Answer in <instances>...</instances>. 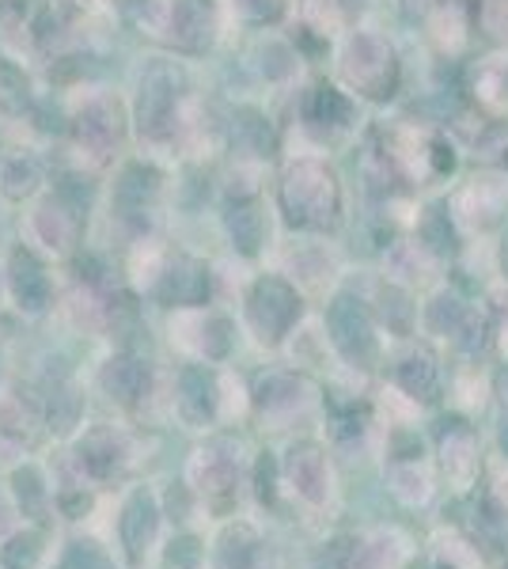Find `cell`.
Here are the masks:
<instances>
[{"instance_id":"6da1fadb","label":"cell","mask_w":508,"mask_h":569,"mask_svg":"<svg viewBox=\"0 0 508 569\" xmlns=\"http://www.w3.org/2000/svg\"><path fill=\"white\" fill-rule=\"evenodd\" d=\"M289 482L297 490V498H303L308 505H322L330 493V467L316 448H300L289 460Z\"/></svg>"},{"instance_id":"7a4b0ae2","label":"cell","mask_w":508,"mask_h":569,"mask_svg":"<svg viewBox=\"0 0 508 569\" xmlns=\"http://www.w3.org/2000/svg\"><path fill=\"white\" fill-rule=\"evenodd\" d=\"M156 520H160V512H156V501L149 493H133L122 512V543L133 558H141L149 543L156 539Z\"/></svg>"},{"instance_id":"3957f363","label":"cell","mask_w":508,"mask_h":569,"mask_svg":"<svg viewBox=\"0 0 508 569\" xmlns=\"http://www.w3.org/2000/svg\"><path fill=\"white\" fill-rule=\"evenodd\" d=\"M330 330H335V342L349 357L372 350V330H368L365 311H360L353 300H338V305L330 308Z\"/></svg>"},{"instance_id":"277c9868","label":"cell","mask_w":508,"mask_h":569,"mask_svg":"<svg viewBox=\"0 0 508 569\" xmlns=\"http://www.w3.org/2000/svg\"><path fill=\"white\" fill-rule=\"evenodd\" d=\"M292 316H297V300H292V292L281 281H266L255 292V319L262 330H270V338L281 335L292 323Z\"/></svg>"},{"instance_id":"5b68a950","label":"cell","mask_w":508,"mask_h":569,"mask_svg":"<svg viewBox=\"0 0 508 569\" xmlns=\"http://www.w3.org/2000/svg\"><path fill=\"white\" fill-rule=\"evenodd\" d=\"M190 479L198 482V490L206 493L212 505L228 501L236 490V467L228 460H220L217 452H198V460L190 467Z\"/></svg>"},{"instance_id":"8992f818","label":"cell","mask_w":508,"mask_h":569,"mask_svg":"<svg viewBox=\"0 0 508 569\" xmlns=\"http://www.w3.org/2000/svg\"><path fill=\"white\" fill-rule=\"evenodd\" d=\"M217 569H258V539L251 528H232L220 536L217 543V558H212Z\"/></svg>"},{"instance_id":"52a82bcc","label":"cell","mask_w":508,"mask_h":569,"mask_svg":"<svg viewBox=\"0 0 508 569\" xmlns=\"http://www.w3.org/2000/svg\"><path fill=\"white\" fill-rule=\"evenodd\" d=\"M80 463H84L91 479H110L118 471V463H122V445L110 433H91L84 452H80Z\"/></svg>"},{"instance_id":"ba28073f","label":"cell","mask_w":508,"mask_h":569,"mask_svg":"<svg viewBox=\"0 0 508 569\" xmlns=\"http://www.w3.org/2000/svg\"><path fill=\"white\" fill-rule=\"evenodd\" d=\"M209 407H212V383H209V376L201 372V369H187V372H182V399H179L182 418L201 421V418L209 415Z\"/></svg>"},{"instance_id":"9c48e42d","label":"cell","mask_w":508,"mask_h":569,"mask_svg":"<svg viewBox=\"0 0 508 569\" xmlns=\"http://www.w3.org/2000/svg\"><path fill=\"white\" fill-rule=\"evenodd\" d=\"M34 558H39V536H34V531H23V536H16L12 543L0 550L4 569H31Z\"/></svg>"},{"instance_id":"30bf717a","label":"cell","mask_w":508,"mask_h":569,"mask_svg":"<svg viewBox=\"0 0 508 569\" xmlns=\"http://www.w3.org/2000/svg\"><path fill=\"white\" fill-rule=\"evenodd\" d=\"M16 292H20V300L27 308H42V300H46V281H42V273L34 270L31 262H20L16 266Z\"/></svg>"},{"instance_id":"8fae6325","label":"cell","mask_w":508,"mask_h":569,"mask_svg":"<svg viewBox=\"0 0 508 569\" xmlns=\"http://www.w3.org/2000/svg\"><path fill=\"white\" fill-rule=\"evenodd\" d=\"M137 380H141V372L129 369V361H118V369H110V372H107V388H110V391H118V399H133Z\"/></svg>"},{"instance_id":"7c38bea8","label":"cell","mask_w":508,"mask_h":569,"mask_svg":"<svg viewBox=\"0 0 508 569\" xmlns=\"http://www.w3.org/2000/svg\"><path fill=\"white\" fill-rule=\"evenodd\" d=\"M16 493H27V505L23 509L27 512H39V505L46 501V490H42V482H39V475L34 471H23V475H16Z\"/></svg>"},{"instance_id":"4fadbf2b","label":"cell","mask_w":508,"mask_h":569,"mask_svg":"<svg viewBox=\"0 0 508 569\" xmlns=\"http://www.w3.org/2000/svg\"><path fill=\"white\" fill-rule=\"evenodd\" d=\"M168 562L175 569H190L193 562H198V543H193V539H179V543H171Z\"/></svg>"}]
</instances>
